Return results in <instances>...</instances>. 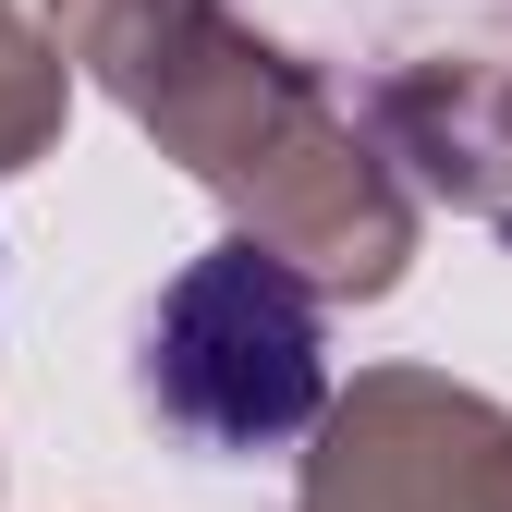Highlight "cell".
I'll return each mask as SVG.
<instances>
[{
    "label": "cell",
    "instance_id": "6da1fadb",
    "mask_svg": "<svg viewBox=\"0 0 512 512\" xmlns=\"http://www.w3.org/2000/svg\"><path fill=\"white\" fill-rule=\"evenodd\" d=\"M147 415L196 452H281L330 403L317 293L256 244H208L147 317Z\"/></svg>",
    "mask_w": 512,
    "mask_h": 512
}]
</instances>
